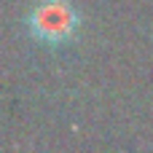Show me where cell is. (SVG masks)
<instances>
[{
  "label": "cell",
  "instance_id": "6da1fadb",
  "mask_svg": "<svg viewBox=\"0 0 153 153\" xmlns=\"http://www.w3.org/2000/svg\"><path fill=\"white\" fill-rule=\"evenodd\" d=\"M27 30L40 43L73 40L78 30V11L67 0H40L27 16Z\"/></svg>",
  "mask_w": 153,
  "mask_h": 153
}]
</instances>
